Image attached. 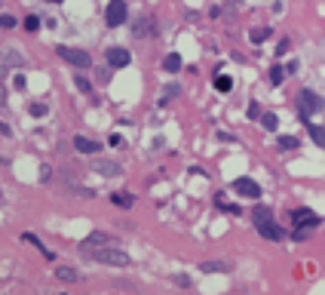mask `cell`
<instances>
[{"instance_id": "obj_1", "label": "cell", "mask_w": 325, "mask_h": 295, "mask_svg": "<svg viewBox=\"0 0 325 295\" xmlns=\"http://www.w3.org/2000/svg\"><path fill=\"white\" fill-rule=\"evenodd\" d=\"M83 255H86V258H92V262H98V265H111V268H126V265H129V255H126L117 243L83 246Z\"/></svg>"}, {"instance_id": "obj_2", "label": "cell", "mask_w": 325, "mask_h": 295, "mask_svg": "<svg viewBox=\"0 0 325 295\" xmlns=\"http://www.w3.org/2000/svg\"><path fill=\"white\" fill-rule=\"evenodd\" d=\"M298 111H301V117L310 120L316 111H322V98L316 93H310V89H304V93L298 96Z\"/></svg>"}, {"instance_id": "obj_3", "label": "cell", "mask_w": 325, "mask_h": 295, "mask_svg": "<svg viewBox=\"0 0 325 295\" xmlns=\"http://www.w3.org/2000/svg\"><path fill=\"white\" fill-rule=\"evenodd\" d=\"M126 16H129V6H126V0H111L108 9H104V22H108L111 28H120Z\"/></svg>"}, {"instance_id": "obj_4", "label": "cell", "mask_w": 325, "mask_h": 295, "mask_svg": "<svg viewBox=\"0 0 325 295\" xmlns=\"http://www.w3.org/2000/svg\"><path fill=\"white\" fill-rule=\"evenodd\" d=\"M55 52H59V55H62V59H65V62H71L74 68H89V65H92V55H89V52H83V49H71V47H59V49H55Z\"/></svg>"}, {"instance_id": "obj_5", "label": "cell", "mask_w": 325, "mask_h": 295, "mask_svg": "<svg viewBox=\"0 0 325 295\" xmlns=\"http://www.w3.org/2000/svg\"><path fill=\"white\" fill-rule=\"evenodd\" d=\"M92 172H98L104 178H120L123 175V166L117 160H104V157H98V160H92Z\"/></svg>"}, {"instance_id": "obj_6", "label": "cell", "mask_w": 325, "mask_h": 295, "mask_svg": "<svg viewBox=\"0 0 325 295\" xmlns=\"http://www.w3.org/2000/svg\"><path fill=\"white\" fill-rule=\"evenodd\" d=\"M322 219L313 209H292V224L295 228H316Z\"/></svg>"}, {"instance_id": "obj_7", "label": "cell", "mask_w": 325, "mask_h": 295, "mask_svg": "<svg viewBox=\"0 0 325 295\" xmlns=\"http://www.w3.org/2000/svg\"><path fill=\"white\" fill-rule=\"evenodd\" d=\"M233 191L242 194V197H252V200L261 197V185H258V181H252V178H236L233 181Z\"/></svg>"}, {"instance_id": "obj_8", "label": "cell", "mask_w": 325, "mask_h": 295, "mask_svg": "<svg viewBox=\"0 0 325 295\" xmlns=\"http://www.w3.org/2000/svg\"><path fill=\"white\" fill-rule=\"evenodd\" d=\"M129 62H132V52L126 49V47H111L108 49V65L111 68H126Z\"/></svg>"}, {"instance_id": "obj_9", "label": "cell", "mask_w": 325, "mask_h": 295, "mask_svg": "<svg viewBox=\"0 0 325 295\" xmlns=\"http://www.w3.org/2000/svg\"><path fill=\"white\" fill-rule=\"evenodd\" d=\"M135 37H154L157 34V19H150V16H141L135 22V28H132Z\"/></svg>"}, {"instance_id": "obj_10", "label": "cell", "mask_w": 325, "mask_h": 295, "mask_svg": "<svg viewBox=\"0 0 325 295\" xmlns=\"http://www.w3.org/2000/svg\"><path fill=\"white\" fill-rule=\"evenodd\" d=\"M255 228H258V234L267 237V240H282V237H285L279 224H273V219H270V221H264V224H255Z\"/></svg>"}, {"instance_id": "obj_11", "label": "cell", "mask_w": 325, "mask_h": 295, "mask_svg": "<svg viewBox=\"0 0 325 295\" xmlns=\"http://www.w3.org/2000/svg\"><path fill=\"white\" fill-rule=\"evenodd\" d=\"M230 270V262L224 258H215V262H203L200 265V274H227Z\"/></svg>"}, {"instance_id": "obj_12", "label": "cell", "mask_w": 325, "mask_h": 295, "mask_svg": "<svg viewBox=\"0 0 325 295\" xmlns=\"http://www.w3.org/2000/svg\"><path fill=\"white\" fill-rule=\"evenodd\" d=\"M16 65H25V59H22L16 49H3V62H0V71L9 74V68H16Z\"/></svg>"}, {"instance_id": "obj_13", "label": "cell", "mask_w": 325, "mask_h": 295, "mask_svg": "<svg viewBox=\"0 0 325 295\" xmlns=\"http://www.w3.org/2000/svg\"><path fill=\"white\" fill-rule=\"evenodd\" d=\"M74 148L80 154H95L98 151V145L92 142V139H86V135H74Z\"/></svg>"}, {"instance_id": "obj_14", "label": "cell", "mask_w": 325, "mask_h": 295, "mask_svg": "<svg viewBox=\"0 0 325 295\" xmlns=\"http://www.w3.org/2000/svg\"><path fill=\"white\" fill-rule=\"evenodd\" d=\"M273 219V212H270V206H264V203H258V206L252 209V221L255 224H264V221H270Z\"/></svg>"}, {"instance_id": "obj_15", "label": "cell", "mask_w": 325, "mask_h": 295, "mask_svg": "<svg viewBox=\"0 0 325 295\" xmlns=\"http://www.w3.org/2000/svg\"><path fill=\"white\" fill-rule=\"evenodd\" d=\"M111 203H114V206H120V209H129L132 203H135V197L126 194V191H117V194H111Z\"/></svg>"}, {"instance_id": "obj_16", "label": "cell", "mask_w": 325, "mask_h": 295, "mask_svg": "<svg viewBox=\"0 0 325 295\" xmlns=\"http://www.w3.org/2000/svg\"><path fill=\"white\" fill-rule=\"evenodd\" d=\"M181 65H184V62H181V55H178V52H169V55H166V59H162V68H166V71H169V74H175V71H181Z\"/></svg>"}, {"instance_id": "obj_17", "label": "cell", "mask_w": 325, "mask_h": 295, "mask_svg": "<svg viewBox=\"0 0 325 295\" xmlns=\"http://www.w3.org/2000/svg\"><path fill=\"white\" fill-rule=\"evenodd\" d=\"M101 243H117V237H111V234H89L83 246H101Z\"/></svg>"}, {"instance_id": "obj_18", "label": "cell", "mask_w": 325, "mask_h": 295, "mask_svg": "<svg viewBox=\"0 0 325 295\" xmlns=\"http://www.w3.org/2000/svg\"><path fill=\"white\" fill-rule=\"evenodd\" d=\"M55 277H59L62 283H77V280H80V274H77V270H74V268H65V265H62L59 270H55Z\"/></svg>"}, {"instance_id": "obj_19", "label": "cell", "mask_w": 325, "mask_h": 295, "mask_svg": "<svg viewBox=\"0 0 325 295\" xmlns=\"http://www.w3.org/2000/svg\"><path fill=\"white\" fill-rule=\"evenodd\" d=\"M215 89H218V93H230V89H233V80H230L227 74L218 71V74H215Z\"/></svg>"}, {"instance_id": "obj_20", "label": "cell", "mask_w": 325, "mask_h": 295, "mask_svg": "<svg viewBox=\"0 0 325 295\" xmlns=\"http://www.w3.org/2000/svg\"><path fill=\"white\" fill-rule=\"evenodd\" d=\"M267 37H270V28H264V25H258V28L249 31V40H252V43H264Z\"/></svg>"}, {"instance_id": "obj_21", "label": "cell", "mask_w": 325, "mask_h": 295, "mask_svg": "<svg viewBox=\"0 0 325 295\" xmlns=\"http://www.w3.org/2000/svg\"><path fill=\"white\" fill-rule=\"evenodd\" d=\"M279 148H282V151H298V148H301L298 135H279Z\"/></svg>"}, {"instance_id": "obj_22", "label": "cell", "mask_w": 325, "mask_h": 295, "mask_svg": "<svg viewBox=\"0 0 325 295\" xmlns=\"http://www.w3.org/2000/svg\"><path fill=\"white\" fill-rule=\"evenodd\" d=\"M46 111H49L46 101H31V105H28V114H31V117H43Z\"/></svg>"}, {"instance_id": "obj_23", "label": "cell", "mask_w": 325, "mask_h": 295, "mask_svg": "<svg viewBox=\"0 0 325 295\" xmlns=\"http://www.w3.org/2000/svg\"><path fill=\"white\" fill-rule=\"evenodd\" d=\"M276 123H279V120H276V114H270V111H267V114H261V126H264V129H270V132H273V129H276Z\"/></svg>"}, {"instance_id": "obj_24", "label": "cell", "mask_w": 325, "mask_h": 295, "mask_svg": "<svg viewBox=\"0 0 325 295\" xmlns=\"http://www.w3.org/2000/svg\"><path fill=\"white\" fill-rule=\"evenodd\" d=\"M282 80H285V68H270V83L279 86Z\"/></svg>"}, {"instance_id": "obj_25", "label": "cell", "mask_w": 325, "mask_h": 295, "mask_svg": "<svg viewBox=\"0 0 325 295\" xmlns=\"http://www.w3.org/2000/svg\"><path fill=\"white\" fill-rule=\"evenodd\" d=\"M310 135H313V142H316V145L325 148V126H310Z\"/></svg>"}, {"instance_id": "obj_26", "label": "cell", "mask_w": 325, "mask_h": 295, "mask_svg": "<svg viewBox=\"0 0 325 295\" xmlns=\"http://www.w3.org/2000/svg\"><path fill=\"white\" fill-rule=\"evenodd\" d=\"M74 80H77V89H80V93H92V83L86 80V77H74Z\"/></svg>"}, {"instance_id": "obj_27", "label": "cell", "mask_w": 325, "mask_h": 295, "mask_svg": "<svg viewBox=\"0 0 325 295\" xmlns=\"http://www.w3.org/2000/svg\"><path fill=\"white\" fill-rule=\"evenodd\" d=\"M37 28H40V19L37 16H28L25 19V31H37Z\"/></svg>"}, {"instance_id": "obj_28", "label": "cell", "mask_w": 325, "mask_h": 295, "mask_svg": "<svg viewBox=\"0 0 325 295\" xmlns=\"http://www.w3.org/2000/svg\"><path fill=\"white\" fill-rule=\"evenodd\" d=\"M0 25H3V28H16V19L9 13H3V16H0Z\"/></svg>"}, {"instance_id": "obj_29", "label": "cell", "mask_w": 325, "mask_h": 295, "mask_svg": "<svg viewBox=\"0 0 325 295\" xmlns=\"http://www.w3.org/2000/svg\"><path fill=\"white\" fill-rule=\"evenodd\" d=\"M249 117H261V105H258V101H252V105H249Z\"/></svg>"}, {"instance_id": "obj_30", "label": "cell", "mask_w": 325, "mask_h": 295, "mask_svg": "<svg viewBox=\"0 0 325 295\" xmlns=\"http://www.w3.org/2000/svg\"><path fill=\"white\" fill-rule=\"evenodd\" d=\"M175 283H178V286H190V277H184V274H175Z\"/></svg>"}, {"instance_id": "obj_31", "label": "cell", "mask_w": 325, "mask_h": 295, "mask_svg": "<svg viewBox=\"0 0 325 295\" xmlns=\"http://www.w3.org/2000/svg\"><path fill=\"white\" fill-rule=\"evenodd\" d=\"M49 3H62V0H49Z\"/></svg>"}, {"instance_id": "obj_32", "label": "cell", "mask_w": 325, "mask_h": 295, "mask_svg": "<svg viewBox=\"0 0 325 295\" xmlns=\"http://www.w3.org/2000/svg\"><path fill=\"white\" fill-rule=\"evenodd\" d=\"M233 3H239V0H233Z\"/></svg>"}]
</instances>
